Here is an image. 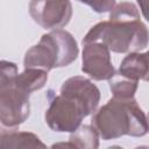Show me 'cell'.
<instances>
[{
    "label": "cell",
    "mask_w": 149,
    "mask_h": 149,
    "mask_svg": "<svg viewBox=\"0 0 149 149\" xmlns=\"http://www.w3.org/2000/svg\"><path fill=\"white\" fill-rule=\"evenodd\" d=\"M29 14L44 29H61L72 17V5L70 0H30Z\"/></svg>",
    "instance_id": "cell-5"
},
{
    "label": "cell",
    "mask_w": 149,
    "mask_h": 149,
    "mask_svg": "<svg viewBox=\"0 0 149 149\" xmlns=\"http://www.w3.org/2000/svg\"><path fill=\"white\" fill-rule=\"evenodd\" d=\"M88 42H100L118 54L141 51L148 47V28L141 21L137 7L122 1L112 8L108 21H101L87 31L83 44Z\"/></svg>",
    "instance_id": "cell-1"
},
{
    "label": "cell",
    "mask_w": 149,
    "mask_h": 149,
    "mask_svg": "<svg viewBox=\"0 0 149 149\" xmlns=\"http://www.w3.org/2000/svg\"><path fill=\"white\" fill-rule=\"evenodd\" d=\"M139 81L130 79H121V80H109V88L113 93L114 98L118 99H132L135 95L137 90Z\"/></svg>",
    "instance_id": "cell-13"
},
{
    "label": "cell",
    "mask_w": 149,
    "mask_h": 149,
    "mask_svg": "<svg viewBox=\"0 0 149 149\" xmlns=\"http://www.w3.org/2000/svg\"><path fill=\"white\" fill-rule=\"evenodd\" d=\"M92 126L102 140L125 135L141 137L148 133V121L135 98H111L92 116Z\"/></svg>",
    "instance_id": "cell-2"
},
{
    "label": "cell",
    "mask_w": 149,
    "mask_h": 149,
    "mask_svg": "<svg viewBox=\"0 0 149 149\" xmlns=\"http://www.w3.org/2000/svg\"><path fill=\"white\" fill-rule=\"evenodd\" d=\"M17 76V66L9 61H0V94L12 88Z\"/></svg>",
    "instance_id": "cell-14"
},
{
    "label": "cell",
    "mask_w": 149,
    "mask_h": 149,
    "mask_svg": "<svg viewBox=\"0 0 149 149\" xmlns=\"http://www.w3.org/2000/svg\"><path fill=\"white\" fill-rule=\"evenodd\" d=\"M81 71L94 80H109L115 77L109 49L100 42L84 43Z\"/></svg>",
    "instance_id": "cell-6"
},
{
    "label": "cell",
    "mask_w": 149,
    "mask_h": 149,
    "mask_svg": "<svg viewBox=\"0 0 149 149\" xmlns=\"http://www.w3.org/2000/svg\"><path fill=\"white\" fill-rule=\"evenodd\" d=\"M30 114L29 94L13 86L0 94V123L6 128H16Z\"/></svg>",
    "instance_id": "cell-7"
},
{
    "label": "cell",
    "mask_w": 149,
    "mask_h": 149,
    "mask_svg": "<svg viewBox=\"0 0 149 149\" xmlns=\"http://www.w3.org/2000/svg\"><path fill=\"white\" fill-rule=\"evenodd\" d=\"M86 116L88 115L78 100L62 93L51 100L44 114L49 128L57 133L74 132Z\"/></svg>",
    "instance_id": "cell-4"
},
{
    "label": "cell",
    "mask_w": 149,
    "mask_h": 149,
    "mask_svg": "<svg viewBox=\"0 0 149 149\" xmlns=\"http://www.w3.org/2000/svg\"><path fill=\"white\" fill-rule=\"evenodd\" d=\"M28 149L47 148L40 137L30 132H2L0 133V149Z\"/></svg>",
    "instance_id": "cell-10"
},
{
    "label": "cell",
    "mask_w": 149,
    "mask_h": 149,
    "mask_svg": "<svg viewBox=\"0 0 149 149\" xmlns=\"http://www.w3.org/2000/svg\"><path fill=\"white\" fill-rule=\"evenodd\" d=\"M70 148L95 149L99 147V134L93 126H79L69 137Z\"/></svg>",
    "instance_id": "cell-12"
},
{
    "label": "cell",
    "mask_w": 149,
    "mask_h": 149,
    "mask_svg": "<svg viewBox=\"0 0 149 149\" xmlns=\"http://www.w3.org/2000/svg\"><path fill=\"white\" fill-rule=\"evenodd\" d=\"M61 93L78 100L85 108L87 115L97 111L100 101V91L97 85L83 76L68 78L61 86Z\"/></svg>",
    "instance_id": "cell-8"
},
{
    "label": "cell",
    "mask_w": 149,
    "mask_h": 149,
    "mask_svg": "<svg viewBox=\"0 0 149 149\" xmlns=\"http://www.w3.org/2000/svg\"><path fill=\"white\" fill-rule=\"evenodd\" d=\"M80 2L87 5L97 13H107L111 12L115 6V0H79Z\"/></svg>",
    "instance_id": "cell-15"
},
{
    "label": "cell",
    "mask_w": 149,
    "mask_h": 149,
    "mask_svg": "<svg viewBox=\"0 0 149 149\" xmlns=\"http://www.w3.org/2000/svg\"><path fill=\"white\" fill-rule=\"evenodd\" d=\"M48 80V72L37 68H24L21 73H17L14 86L30 94L34 91L41 90Z\"/></svg>",
    "instance_id": "cell-11"
},
{
    "label": "cell",
    "mask_w": 149,
    "mask_h": 149,
    "mask_svg": "<svg viewBox=\"0 0 149 149\" xmlns=\"http://www.w3.org/2000/svg\"><path fill=\"white\" fill-rule=\"evenodd\" d=\"M78 54L79 49L74 37L66 30L55 29L42 35L38 43L26 51L23 65L49 72L55 68L70 65Z\"/></svg>",
    "instance_id": "cell-3"
},
{
    "label": "cell",
    "mask_w": 149,
    "mask_h": 149,
    "mask_svg": "<svg viewBox=\"0 0 149 149\" xmlns=\"http://www.w3.org/2000/svg\"><path fill=\"white\" fill-rule=\"evenodd\" d=\"M148 54L147 52H128L121 61L119 66V76L130 80H148Z\"/></svg>",
    "instance_id": "cell-9"
}]
</instances>
